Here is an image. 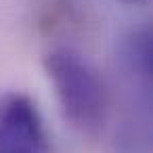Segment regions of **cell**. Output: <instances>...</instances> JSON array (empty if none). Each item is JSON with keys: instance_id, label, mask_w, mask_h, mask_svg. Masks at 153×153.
I'll return each mask as SVG.
<instances>
[{"instance_id": "cell-1", "label": "cell", "mask_w": 153, "mask_h": 153, "mask_svg": "<svg viewBox=\"0 0 153 153\" xmlns=\"http://www.w3.org/2000/svg\"><path fill=\"white\" fill-rule=\"evenodd\" d=\"M44 69L65 120L82 134H99L107 117V92L97 69L80 53L65 46L46 53Z\"/></svg>"}, {"instance_id": "cell-3", "label": "cell", "mask_w": 153, "mask_h": 153, "mask_svg": "<svg viewBox=\"0 0 153 153\" xmlns=\"http://www.w3.org/2000/svg\"><path fill=\"white\" fill-rule=\"evenodd\" d=\"M124 2H138V0H124Z\"/></svg>"}, {"instance_id": "cell-2", "label": "cell", "mask_w": 153, "mask_h": 153, "mask_svg": "<svg viewBox=\"0 0 153 153\" xmlns=\"http://www.w3.org/2000/svg\"><path fill=\"white\" fill-rule=\"evenodd\" d=\"M0 153H51L44 120L23 92L0 97Z\"/></svg>"}]
</instances>
